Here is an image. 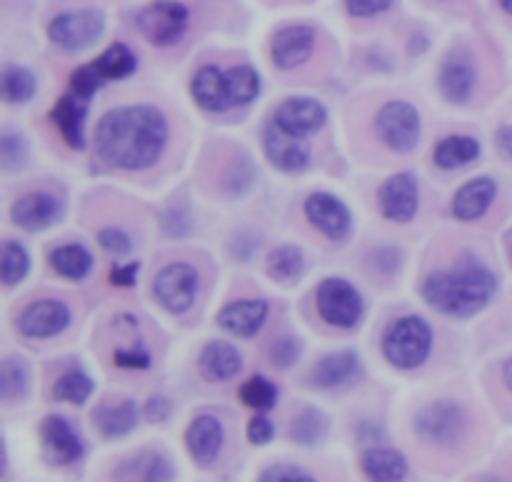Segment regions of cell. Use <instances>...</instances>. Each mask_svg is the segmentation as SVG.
Instances as JSON below:
<instances>
[{"label": "cell", "mask_w": 512, "mask_h": 482, "mask_svg": "<svg viewBox=\"0 0 512 482\" xmlns=\"http://www.w3.org/2000/svg\"><path fill=\"white\" fill-rule=\"evenodd\" d=\"M498 3H500V8L505 10V13L512 15V0H498Z\"/></svg>", "instance_id": "f5cc1de1"}, {"label": "cell", "mask_w": 512, "mask_h": 482, "mask_svg": "<svg viewBox=\"0 0 512 482\" xmlns=\"http://www.w3.org/2000/svg\"><path fill=\"white\" fill-rule=\"evenodd\" d=\"M28 268H30V258H28V253H25L23 245L13 243V240H5V245H3V283L8 285V288H13V285H18L20 280L28 275Z\"/></svg>", "instance_id": "f35d334b"}, {"label": "cell", "mask_w": 512, "mask_h": 482, "mask_svg": "<svg viewBox=\"0 0 512 482\" xmlns=\"http://www.w3.org/2000/svg\"><path fill=\"white\" fill-rule=\"evenodd\" d=\"M498 150L503 158L512 160V128L510 125H505V128L498 130Z\"/></svg>", "instance_id": "f907efd6"}, {"label": "cell", "mask_w": 512, "mask_h": 482, "mask_svg": "<svg viewBox=\"0 0 512 482\" xmlns=\"http://www.w3.org/2000/svg\"><path fill=\"white\" fill-rule=\"evenodd\" d=\"M240 370H243V358L233 345L215 340V343L205 345L203 353H200V373L210 383L233 380Z\"/></svg>", "instance_id": "603a6c76"}, {"label": "cell", "mask_w": 512, "mask_h": 482, "mask_svg": "<svg viewBox=\"0 0 512 482\" xmlns=\"http://www.w3.org/2000/svg\"><path fill=\"white\" fill-rule=\"evenodd\" d=\"M360 468H363V473L368 475L370 480L380 482H400L408 475V463H405L403 455L385 448L368 450V453L363 455V460H360Z\"/></svg>", "instance_id": "4316f807"}, {"label": "cell", "mask_w": 512, "mask_h": 482, "mask_svg": "<svg viewBox=\"0 0 512 482\" xmlns=\"http://www.w3.org/2000/svg\"><path fill=\"white\" fill-rule=\"evenodd\" d=\"M240 400L253 410H270L278 400V388L268 378L253 375V378L240 385Z\"/></svg>", "instance_id": "74e56055"}, {"label": "cell", "mask_w": 512, "mask_h": 482, "mask_svg": "<svg viewBox=\"0 0 512 482\" xmlns=\"http://www.w3.org/2000/svg\"><path fill=\"white\" fill-rule=\"evenodd\" d=\"M503 380H505V385H508V390L512 393V360H508V363H505V368H503Z\"/></svg>", "instance_id": "816d5d0a"}, {"label": "cell", "mask_w": 512, "mask_h": 482, "mask_svg": "<svg viewBox=\"0 0 512 482\" xmlns=\"http://www.w3.org/2000/svg\"><path fill=\"white\" fill-rule=\"evenodd\" d=\"M260 480L265 482H315V478L295 465H270L268 470L260 473Z\"/></svg>", "instance_id": "7bdbcfd3"}, {"label": "cell", "mask_w": 512, "mask_h": 482, "mask_svg": "<svg viewBox=\"0 0 512 482\" xmlns=\"http://www.w3.org/2000/svg\"><path fill=\"white\" fill-rule=\"evenodd\" d=\"M118 475L133 480H170L173 478V468L160 455L145 453L140 458H135L133 463L125 465V468H118Z\"/></svg>", "instance_id": "e575fe53"}, {"label": "cell", "mask_w": 512, "mask_h": 482, "mask_svg": "<svg viewBox=\"0 0 512 482\" xmlns=\"http://www.w3.org/2000/svg\"><path fill=\"white\" fill-rule=\"evenodd\" d=\"M70 323L68 305L60 300H38L30 303L23 313L18 315V333L30 340H45L60 335Z\"/></svg>", "instance_id": "30bf717a"}, {"label": "cell", "mask_w": 512, "mask_h": 482, "mask_svg": "<svg viewBox=\"0 0 512 482\" xmlns=\"http://www.w3.org/2000/svg\"><path fill=\"white\" fill-rule=\"evenodd\" d=\"M498 293V278L480 263H460L433 273L423 283V298L433 310L455 318L480 313Z\"/></svg>", "instance_id": "7a4b0ae2"}, {"label": "cell", "mask_w": 512, "mask_h": 482, "mask_svg": "<svg viewBox=\"0 0 512 482\" xmlns=\"http://www.w3.org/2000/svg\"><path fill=\"white\" fill-rule=\"evenodd\" d=\"M480 155V143L470 135H450V138L440 140L435 145V165L445 170H455V168H463V165L473 163L478 160Z\"/></svg>", "instance_id": "83f0119b"}, {"label": "cell", "mask_w": 512, "mask_h": 482, "mask_svg": "<svg viewBox=\"0 0 512 482\" xmlns=\"http://www.w3.org/2000/svg\"><path fill=\"white\" fill-rule=\"evenodd\" d=\"M263 148L270 163L278 170H283V173H298V170H303L310 160V148L308 143H305V138L285 133V130H280L275 123H270L268 128H265Z\"/></svg>", "instance_id": "4fadbf2b"}, {"label": "cell", "mask_w": 512, "mask_h": 482, "mask_svg": "<svg viewBox=\"0 0 512 482\" xmlns=\"http://www.w3.org/2000/svg\"><path fill=\"white\" fill-rule=\"evenodd\" d=\"M268 318L265 300H235L218 313V325L238 338H253Z\"/></svg>", "instance_id": "d6986e66"}, {"label": "cell", "mask_w": 512, "mask_h": 482, "mask_svg": "<svg viewBox=\"0 0 512 482\" xmlns=\"http://www.w3.org/2000/svg\"><path fill=\"white\" fill-rule=\"evenodd\" d=\"M60 215H63V205L50 193H28L15 200L10 208L13 223L28 233H40V230L50 228Z\"/></svg>", "instance_id": "2e32d148"}, {"label": "cell", "mask_w": 512, "mask_h": 482, "mask_svg": "<svg viewBox=\"0 0 512 482\" xmlns=\"http://www.w3.org/2000/svg\"><path fill=\"white\" fill-rule=\"evenodd\" d=\"M0 158H3L5 170L23 168L25 160H28V145L20 135L5 133L3 140H0Z\"/></svg>", "instance_id": "60d3db41"}, {"label": "cell", "mask_w": 512, "mask_h": 482, "mask_svg": "<svg viewBox=\"0 0 512 482\" xmlns=\"http://www.w3.org/2000/svg\"><path fill=\"white\" fill-rule=\"evenodd\" d=\"M50 268L68 280H80L93 268V255L80 245H63L50 253Z\"/></svg>", "instance_id": "f1b7e54d"}, {"label": "cell", "mask_w": 512, "mask_h": 482, "mask_svg": "<svg viewBox=\"0 0 512 482\" xmlns=\"http://www.w3.org/2000/svg\"><path fill=\"white\" fill-rule=\"evenodd\" d=\"M168 143V120L153 105L115 108L95 128V153L120 170L153 168Z\"/></svg>", "instance_id": "6da1fadb"}, {"label": "cell", "mask_w": 512, "mask_h": 482, "mask_svg": "<svg viewBox=\"0 0 512 482\" xmlns=\"http://www.w3.org/2000/svg\"><path fill=\"white\" fill-rule=\"evenodd\" d=\"M305 218L310 220L313 228L328 235L330 240H343L350 233V223H353V215H350L348 205L330 193L310 195L305 200Z\"/></svg>", "instance_id": "8fae6325"}, {"label": "cell", "mask_w": 512, "mask_h": 482, "mask_svg": "<svg viewBox=\"0 0 512 482\" xmlns=\"http://www.w3.org/2000/svg\"><path fill=\"white\" fill-rule=\"evenodd\" d=\"M300 273H303V253L298 248H293V245L275 248L268 255V275L273 280L293 283Z\"/></svg>", "instance_id": "1f68e13d"}, {"label": "cell", "mask_w": 512, "mask_h": 482, "mask_svg": "<svg viewBox=\"0 0 512 482\" xmlns=\"http://www.w3.org/2000/svg\"><path fill=\"white\" fill-rule=\"evenodd\" d=\"M225 88H228L230 105H248L258 98L260 78L248 65H235L225 73Z\"/></svg>", "instance_id": "f546056e"}, {"label": "cell", "mask_w": 512, "mask_h": 482, "mask_svg": "<svg viewBox=\"0 0 512 482\" xmlns=\"http://www.w3.org/2000/svg\"><path fill=\"white\" fill-rule=\"evenodd\" d=\"M95 65H98L100 73L105 75V80H115V78H128V75L135 70V65H138V60H135L133 50H130L128 45L115 43L110 45L98 60H95Z\"/></svg>", "instance_id": "836d02e7"}, {"label": "cell", "mask_w": 512, "mask_h": 482, "mask_svg": "<svg viewBox=\"0 0 512 482\" xmlns=\"http://www.w3.org/2000/svg\"><path fill=\"white\" fill-rule=\"evenodd\" d=\"M198 273H195L193 265L188 263H170L155 275L153 280V293L158 298V303L163 305L168 313L180 315L195 303V295H198Z\"/></svg>", "instance_id": "9c48e42d"}, {"label": "cell", "mask_w": 512, "mask_h": 482, "mask_svg": "<svg viewBox=\"0 0 512 482\" xmlns=\"http://www.w3.org/2000/svg\"><path fill=\"white\" fill-rule=\"evenodd\" d=\"M315 48V30L308 25H288L278 30L270 45L273 63L280 70H293L310 58Z\"/></svg>", "instance_id": "e0dca14e"}, {"label": "cell", "mask_w": 512, "mask_h": 482, "mask_svg": "<svg viewBox=\"0 0 512 482\" xmlns=\"http://www.w3.org/2000/svg\"><path fill=\"white\" fill-rule=\"evenodd\" d=\"M465 430H468L465 410L450 400L425 405L415 415V433L420 435V440L435 445V448H455L465 438Z\"/></svg>", "instance_id": "277c9868"}, {"label": "cell", "mask_w": 512, "mask_h": 482, "mask_svg": "<svg viewBox=\"0 0 512 482\" xmlns=\"http://www.w3.org/2000/svg\"><path fill=\"white\" fill-rule=\"evenodd\" d=\"M103 83H105V75L100 73L95 63L83 65V68H78L73 75H70V88H73V93L80 95V98H90V95H93Z\"/></svg>", "instance_id": "ab89813d"}, {"label": "cell", "mask_w": 512, "mask_h": 482, "mask_svg": "<svg viewBox=\"0 0 512 482\" xmlns=\"http://www.w3.org/2000/svg\"><path fill=\"white\" fill-rule=\"evenodd\" d=\"M510 263H512V245H510Z\"/></svg>", "instance_id": "db71d44e"}, {"label": "cell", "mask_w": 512, "mask_h": 482, "mask_svg": "<svg viewBox=\"0 0 512 482\" xmlns=\"http://www.w3.org/2000/svg\"><path fill=\"white\" fill-rule=\"evenodd\" d=\"M35 95V75L30 70L5 68L3 73V98L5 103H28Z\"/></svg>", "instance_id": "d590c367"}, {"label": "cell", "mask_w": 512, "mask_h": 482, "mask_svg": "<svg viewBox=\"0 0 512 482\" xmlns=\"http://www.w3.org/2000/svg\"><path fill=\"white\" fill-rule=\"evenodd\" d=\"M325 118H328V110L313 98H288L285 103L278 105L275 110L273 123L278 125L285 133H293L305 138V135L315 133V130L323 128Z\"/></svg>", "instance_id": "5bb4252c"}, {"label": "cell", "mask_w": 512, "mask_h": 482, "mask_svg": "<svg viewBox=\"0 0 512 482\" xmlns=\"http://www.w3.org/2000/svg\"><path fill=\"white\" fill-rule=\"evenodd\" d=\"M98 243L108 250L110 255H128L130 253V238L118 228H105L98 233Z\"/></svg>", "instance_id": "ee69618b"}, {"label": "cell", "mask_w": 512, "mask_h": 482, "mask_svg": "<svg viewBox=\"0 0 512 482\" xmlns=\"http://www.w3.org/2000/svg\"><path fill=\"white\" fill-rule=\"evenodd\" d=\"M430 350H433V328L418 315L395 320L385 333V360L398 370L420 368L428 360Z\"/></svg>", "instance_id": "3957f363"}, {"label": "cell", "mask_w": 512, "mask_h": 482, "mask_svg": "<svg viewBox=\"0 0 512 482\" xmlns=\"http://www.w3.org/2000/svg\"><path fill=\"white\" fill-rule=\"evenodd\" d=\"M28 388V370L20 363L18 358L3 360V368H0V393H3L5 403H15L25 395Z\"/></svg>", "instance_id": "8d00e7d4"}, {"label": "cell", "mask_w": 512, "mask_h": 482, "mask_svg": "<svg viewBox=\"0 0 512 482\" xmlns=\"http://www.w3.org/2000/svg\"><path fill=\"white\" fill-rule=\"evenodd\" d=\"M115 365H118V368L140 370V368H148L150 358L148 353H143V350H118V353H115Z\"/></svg>", "instance_id": "7dc6e473"}, {"label": "cell", "mask_w": 512, "mask_h": 482, "mask_svg": "<svg viewBox=\"0 0 512 482\" xmlns=\"http://www.w3.org/2000/svg\"><path fill=\"white\" fill-rule=\"evenodd\" d=\"M138 270H140L138 263L115 265V268L110 270V283L118 285V288H130V285H135V278H138Z\"/></svg>", "instance_id": "c3c4849f"}, {"label": "cell", "mask_w": 512, "mask_h": 482, "mask_svg": "<svg viewBox=\"0 0 512 482\" xmlns=\"http://www.w3.org/2000/svg\"><path fill=\"white\" fill-rule=\"evenodd\" d=\"M380 140L395 153H408L420 140V113L405 100H390L375 118Z\"/></svg>", "instance_id": "52a82bcc"}, {"label": "cell", "mask_w": 512, "mask_h": 482, "mask_svg": "<svg viewBox=\"0 0 512 482\" xmlns=\"http://www.w3.org/2000/svg\"><path fill=\"white\" fill-rule=\"evenodd\" d=\"M138 423V410L130 400H105L93 410V425L103 438L128 435Z\"/></svg>", "instance_id": "cb8c5ba5"}, {"label": "cell", "mask_w": 512, "mask_h": 482, "mask_svg": "<svg viewBox=\"0 0 512 482\" xmlns=\"http://www.w3.org/2000/svg\"><path fill=\"white\" fill-rule=\"evenodd\" d=\"M393 0H345V10L355 18H370V15L385 13Z\"/></svg>", "instance_id": "f6af8a7d"}, {"label": "cell", "mask_w": 512, "mask_h": 482, "mask_svg": "<svg viewBox=\"0 0 512 482\" xmlns=\"http://www.w3.org/2000/svg\"><path fill=\"white\" fill-rule=\"evenodd\" d=\"M223 425L213 415H200L185 430V448L198 465H210L223 448Z\"/></svg>", "instance_id": "ac0fdd59"}, {"label": "cell", "mask_w": 512, "mask_h": 482, "mask_svg": "<svg viewBox=\"0 0 512 482\" xmlns=\"http://www.w3.org/2000/svg\"><path fill=\"white\" fill-rule=\"evenodd\" d=\"M300 345L295 338H278L270 345V360H273L275 368H290V365L298 360Z\"/></svg>", "instance_id": "b9f144b4"}, {"label": "cell", "mask_w": 512, "mask_h": 482, "mask_svg": "<svg viewBox=\"0 0 512 482\" xmlns=\"http://www.w3.org/2000/svg\"><path fill=\"white\" fill-rule=\"evenodd\" d=\"M328 433V420L318 410H303L290 423V438L300 445H315Z\"/></svg>", "instance_id": "d6a6232c"}, {"label": "cell", "mask_w": 512, "mask_h": 482, "mask_svg": "<svg viewBox=\"0 0 512 482\" xmlns=\"http://www.w3.org/2000/svg\"><path fill=\"white\" fill-rule=\"evenodd\" d=\"M475 88V70L468 60L448 58L443 70H440V93L450 103H465L473 95Z\"/></svg>", "instance_id": "484cf974"}, {"label": "cell", "mask_w": 512, "mask_h": 482, "mask_svg": "<svg viewBox=\"0 0 512 482\" xmlns=\"http://www.w3.org/2000/svg\"><path fill=\"white\" fill-rule=\"evenodd\" d=\"M190 93H193L195 103L210 113H220L230 105L228 88H225V73H220L215 65H205L193 75L190 83Z\"/></svg>", "instance_id": "d4e9b609"}, {"label": "cell", "mask_w": 512, "mask_h": 482, "mask_svg": "<svg viewBox=\"0 0 512 482\" xmlns=\"http://www.w3.org/2000/svg\"><path fill=\"white\" fill-rule=\"evenodd\" d=\"M40 440H43L45 458L53 465H73L83 455V443L70 428V423L58 415H48L40 425Z\"/></svg>", "instance_id": "9a60e30c"}, {"label": "cell", "mask_w": 512, "mask_h": 482, "mask_svg": "<svg viewBox=\"0 0 512 482\" xmlns=\"http://www.w3.org/2000/svg\"><path fill=\"white\" fill-rule=\"evenodd\" d=\"M378 205L383 218L393 223H408L418 213V183L410 173L393 175L378 190Z\"/></svg>", "instance_id": "7c38bea8"}, {"label": "cell", "mask_w": 512, "mask_h": 482, "mask_svg": "<svg viewBox=\"0 0 512 482\" xmlns=\"http://www.w3.org/2000/svg\"><path fill=\"white\" fill-rule=\"evenodd\" d=\"M498 195V185L493 178H475L465 183L453 198V215L465 223L480 220Z\"/></svg>", "instance_id": "ffe728a7"}, {"label": "cell", "mask_w": 512, "mask_h": 482, "mask_svg": "<svg viewBox=\"0 0 512 482\" xmlns=\"http://www.w3.org/2000/svg\"><path fill=\"white\" fill-rule=\"evenodd\" d=\"M358 355L353 350H343V353H330L323 360L313 365L310 370V383L320 390H333L348 383L353 375H358Z\"/></svg>", "instance_id": "7402d4cb"}, {"label": "cell", "mask_w": 512, "mask_h": 482, "mask_svg": "<svg viewBox=\"0 0 512 482\" xmlns=\"http://www.w3.org/2000/svg\"><path fill=\"white\" fill-rule=\"evenodd\" d=\"M320 318L340 330H350L363 318V298L358 290L343 278H328L315 290Z\"/></svg>", "instance_id": "5b68a950"}, {"label": "cell", "mask_w": 512, "mask_h": 482, "mask_svg": "<svg viewBox=\"0 0 512 482\" xmlns=\"http://www.w3.org/2000/svg\"><path fill=\"white\" fill-rule=\"evenodd\" d=\"M50 120L58 128V133L63 135L65 143L73 150L85 148V98L80 95H63V98L55 103L53 113H50Z\"/></svg>", "instance_id": "44dd1931"}, {"label": "cell", "mask_w": 512, "mask_h": 482, "mask_svg": "<svg viewBox=\"0 0 512 482\" xmlns=\"http://www.w3.org/2000/svg\"><path fill=\"white\" fill-rule=\"evenodd\" d=\"M273 423H270L268 418H263V415H258V418H253L248 423V440L253 445H265L273 440Z\"/></svg>", "instance_id": "bcb514c9"}, {"label": "cell", "mask_w": 512, "mask_h": 482, "mask_svg": "<svg viewBox=\"0 0 512 482\" xmlns=\"http://www.w3.org/2000/svg\"><path fill=\"white\" fill-rule=\"evenodd\" d=\"M103 30L105 20L100 13H95V10H73V13H63L50 20L48 38L58 48L78 53V50L90 48L103 35Z\"/></svg>", "instance_id": "ba28073f"}, {"label": "cell", "mask_w": 512, "mask_h": 482, "mask_svg": "<svg viewBox=\"0 0 512 482\" xmlns=\"http://www.w3.org/2000/svg\"><path fill=\"white\" fill-rule=\"evenodd\" d=\"M93 395V380L80 370H70V373L60 375L53 385V398L60 403L83 405L85 400Z\"/></svg>", "instance_id": "4dcf8cb0"}, {"label": "cell", "mask_w": 512, "mask_h": 482, "mask_svg": "<svg viewBox=\"0 0 512 482\" xmlns=\"http://www.w3.org/2000/svg\"><path fill=\"white\" fill-rule=\"evenodd\" d=\"M170 413H173V408H170V400L165 398H150L148 405H145V418L150 423H165Z\"/></svg>", "instance_id": "681fc988"}, {"label": "cell", "mask_w": 512, "mask_h": 482, "mask_svg": "<svg viewBox=\"0 0 512 482\" xmlns=\"http://www.w3.org/2000/svg\"><path fill=\"white\" fill-rule=\"evenodd\" d=\"M188 8L178 0H155L138 13V30L153 45H173L188 30Z\"/></svg>", "instance_id": "8992f818"}]
</instances>
